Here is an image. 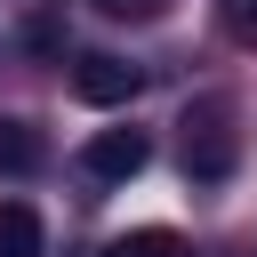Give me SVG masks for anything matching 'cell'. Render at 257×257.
Masks as SVG:
<instances>
[{
    "instance_id": "6da1fadb",
    "label": "cell",
    "mask_w": 257,
    "mask_h": 257,
    "mask_svg": "<svg viewBox=\"0 0 257 257\" xmlns=\"http://www.w3.org/2000/svg\"><path fill=\"white\" fill-rule=\"evenodd\" d=\"M145 161H153L145 128H96V137H88V153H80V169H88V177H104V185H128Z\"/></svg>"
},
{
    "instance_id": "7a4b0ae2",
    "label": "cell",
    "mask_w": 257,
    "mask_h": 257,
    "mask_svg": "<svg viewBox=\"0 0 257 257\" xmlns=\"http://www.w3.org/2000/svg\"><path fill=\"white\" fill-rule=\"evenodd\" d=\"M137 88H145V72L120 64V56H80V64H72V96H80V104H128Z\"/></svg>"
},
{
    "instance_id": "3957f363",
    "label": "cell",
    "mask_w": 257,
    "mask_h": 257,
    "mask_svg": "<svg viewBox=\"0 0 257 257\" xmlns=\"http://www.w3.org/2000/svg\"><path fill=\"white\" fill-rule=\"evenodd\" d=\"M225 169H233V145H225V128H209V120H201V128L185 137V177H201V185H217Z\"/></svg>"
},
{
    "instance_id": "277c9868",
    "label": "cell",
    "mask_w": 257,
    "mask_h": 257,
    "mask_svg": "<svg viewBox=\"0 0 257 257\" xmlns=\"http://www.w3.org/2000/svg\"><path fill=\"white\" fill-rule=\"evenodd\" d=\"M0 257H40V217L24 201H0Z\"/></svg>"
},
{
    "instance_id": "5b68a950",
    "label": "cell",
    "mask_w": 257,
    "mask_h": 257,
    "mask_svg": "<svg viewBox=\"0 0 257 257\" xmlns=\"http://www.w3.org/2000/svg\"><path fill=\"white\" fill-rule=\"evenodd\" d=\"M32 161H40V137H32L24 120H0V169H8V177H24Z\"/></svg>"
},
{
    "instance_id": "8992f818",
    "label": "cell",
    "mask_w": 257,
    "mask_h": 257,
    "mask_svg": "<svg viewBox=\"0 0 257 257\" xmlns=\"http://www.w3.org/2000/svg\"><path fill=\"white\" fill-rule=\"evenodd\" d=\"M104 257H169V233H137V241H112Z\"/></svg>"
},
{
    "instance_id": "52a82bcc",
    "label": "cell",
    "mask_w": 257,
    "mask_h": 257,
    "mask_svg": "<svg viewBox=\"0 0 257 257\" xmlns=\"http://www.w3.org/2000/svg\"><path fill=\"white\" fill-rule=\"evenodd\" d=\"M96 8H104V16H153L161 0H96Z\"/></svg>"
},
{
    "instance_id": "ba28073f",
    "label": "cell",
    "mask_w": 257,
    "mask_h": 257,
    "mask_svg": "<svg viewBox=\"0 0 257 257\" xmlns=\"http://www.w3.org/2000/svg\"><path fill=\"white\" fill-rule=\"evenodd\" d=\"M233 24H241V32H257V0H233Z\"/></svg>"
}]
</instances>
